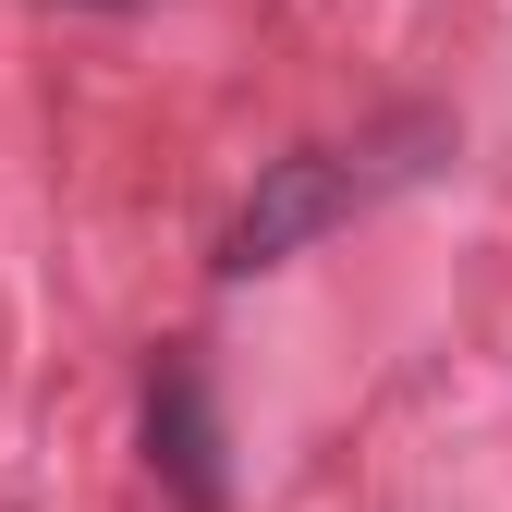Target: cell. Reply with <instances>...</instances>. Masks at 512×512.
Returning <instances> with one entry per match:
<instances>
[{"instance_id":"7a4b0ae2","label":"cell","mask_w":512,"mask_h":512,"mask_svg":"<svg viewBox=\"0 0 512 512\" xmlns=\"http://www.w3.org/2000/svg\"><path fill=\"white\" fill-rule=\"evenodd\" d=\"M147 476H159L183 512H220V500H232L220 403H208V366H196V354H159V378H147Z\"/></svg>"},{"instance_id":"6da1fadb","label":"cell","mask_w":512,"mask_h":512,"mask_svg":"<svg viewBox=\"0 0 512 512\" xmlns=\"http://www.w3.org/2000/svg\"><path fill=\"white\" fill-rule=\"evenodd\" d=\"M415 135H427V122H403L391 147H415ZM391 147H293V159H269V171H256V196L232 208V232H220V269L256 281V269H281V256H305L317 232H342L378 183L427 171V159H391Z\"/></svg>"}]
</instances>
